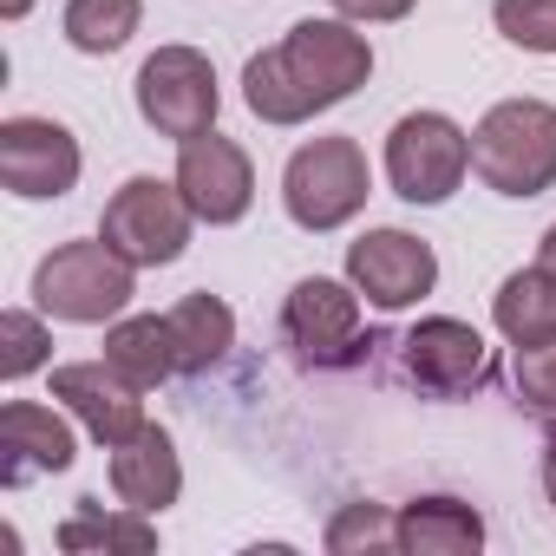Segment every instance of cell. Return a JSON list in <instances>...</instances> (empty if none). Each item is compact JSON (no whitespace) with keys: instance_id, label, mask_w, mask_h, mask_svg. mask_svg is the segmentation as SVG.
<instances>
[{"instance_id":"23","label":"cell","mask_w":556,"mask_h":556,"mask_svg":"<svg viewBox=\"0 0 556 556\" xmlns=\"http://www.w3.org/2000/svg\"><path fill=\"white\" fill-rule=\"evenodd\" d=\"M321 543H328L334 556H361V549H400V510H387V504H341Z\"/></svg>"},{"instance_id":"12","label":"cell","mask_w":556,"mask_h":556,"mask_svg":"<svg viewBox=\"0 0 556 556\" xmlns=\"http://www.w3.org/2000/svg\"><path fill=\"white\" fill-rule=\"evenodd\" d=\"M79 138L53 118H8L0 125V184L27 203L66 197L79 184Z\"/></svg>"},{"instance_id":"20","label":"cell","mask_w":556,"mask_h":556,"mask_svg":"<svg viewBox=\"0 0 556 556\" xmlns=\"http://www.w3.org/2000/svg\"><path fill=\"white\" fill-rule=\"evenodd\" d=\"M242 99H249V112H255L262 125H308V118H315V105L302 99L295 73L282 66V47H275V53H255V60L242 66Z\"/></svg>"},{"instance_id":"5","label":"cell","mask_w":556,"mask_h":556,"mask_svg":"<svg viewBox=\"0 0 556 556\" xmlns=\"http://www.w3.org/2000/svg\"><path fill=\"white\" fill-rule=\"evenodd\" d=\"M138 112L157 138H177V144L216 131V112H223L216 66L197 47H157L138 66Z\"/></svg>"},{"instance_id":"4","label":"cell","mask_w":556,"mask_h":556,"mask_svg":"<svg viewBox=\"0 0 556 556\" xmlns=\"http://www.w3.org/2000/svg\"><path fill=\"white\" fill-rule=\"evenodd\" d=\"M190 223H197V210L184 203L177 177H170V184H164V177H125V184L112 190L105 216H99V236H105L131 268H164V262H177V255L190 249Z\"/></svg>"},{"instance_id":"3","label":"cell","mask_w":556,"mask_h":556,"mask_svg":"<svg viewBox=\"0 0 556 556\" xmlns=\"http://www.w3.org/2000/svg\"><path fill=\"white\" fill-rule=\"evenodd\" d=\"M367 190H374V177H367V151L354 138H308L282 170V203L315 236L354 223L367 210Z\"/></svg>"},{"instance_id":"17","label":"cell","mask_w":556,"mask_h":556,"mask_svg":"<svg viewBox=\"0 0 556 556\" xmlns=\"http://www.w3.org/2000/svg\"><path fill=\"white\" fill-rule=\"evenodd\" d=\"M491 321L510 348H536L556 334V275L536 262V268H517L504 275V289L491 295Z\"/></svg>"},{"instance_id":"29","label":"cell","mask_w":556,"mask_h":556,"mask_svg":"<svg viewBox=\"0 0 556 556\" xmlns=\"http://www.w3.org/2000/svg\"><path fill=\"white\" fill-rule=\"evenodd\" d=\"M536 262H543V268H549V275H556V223H549V229H543V255H536Z\"/></svg>"},{"instance_id":"16","label":"cell","mask_w":556,"mask_h":556,"mask_svg":"<svg viewBox=\"0 0 556 556\" xmlns=\"http://www.w3.org/2000/svg\"><path fill=\"white\" fill-rule=\"evenodd\" d=\"M484 543V517L458 497H413L400 504V549L406 556H471Z\"/></svg>"},{"instance_id":"8","label":"cell","mask_w":556,"mask_h":556,"mask_svg":"<svg viewBox=\"0 0 556 556\" xmlns=\"http://www.w3.org/2000/svg\"><path fill=\"white\" fill-rule=\"evenodd\" d=\"M282 334L321 374L328 367H354L367 354V341H361V289L354 282H328V275H308V282L289 289Z\"/></svg>"},{"instance_id":"6","label":"cell","mask_w":556,"mask_h":556,"mask_svg":"<svg viewBox=\"0 0 556 556\" xmlns=\"http://www.w3.org/2000/svg\"><path fill=\"white\" fill-rule=\"evenodd\" d=\"M471 170V131H458L445 112H406L387 131V184L406 203H445Z\"/></svg>"},{"instance_id":"24","label":"cell","mask_w":556,"mask_h":556,"mask_svg":"<svg viewBox=\"0 0 556 556\" xmlns=\"http://www.w3.org/2000/svg\"><path fill=\"white\" fill-rule=\"evenodd\" d=\"M47 348H53V334H47L40 315H27V308H8V315H0V380L40 374V367H47Z\"/></svg>"},{"instance_id":"9","label":"cell","mask_w":556,"mask_h":556,"mask_svg":"<svg viewBox=\"0 0 556 556\" xmlns=\"http://www.w3.org/2000/svg\"><path fill=\"white\" fill-rule=\"evenodd\" d=\"M348 282L380 308V315H400L413 302L432 295L439 282V255L426 236L413 229H367L354 249H348Z\"/></svg>"},{"instance_id":"28","label":"cell","mask_w":556,"mask_h":556,"mask_svg":"<svg viewBox=\"0 0 556 556\" xmlns=\"http://www.w3.org/2000/svg\"><path fill=\"white\" fill-rule=\"evenodd\" d=\"M543 497L556 504V426L543 432Z\"/></svg>"},{"instance_id":"21","label":"cell","mask_w":556,"mask_h":556,"mask_svg":"<svg viewBox=\"0 0 556 556\" xmlns=\"http://www.w3.org/2000/svg\"><path fill=\"white\" fill-rule=\"evenodd\" d=\"M60 549H131V556H144V549H157V530H151L144 510L105 517V504L79 497V510L60 523Z\"/></svg>"},{"instance_id":"25","label":"cell","mask_w":556,"mask_h":556,"mask_svg":"<svg viewBox=\"0 0 556 556\" xmlns=\"http://www.w3.org/2000/svg\"><path fill=\"white\" fill-rule=\"evenodd\" d=\"M491 21L523 53H556V0H491Z\"/></svg>"},{"instance_id":"1","label":"cell","mask_w":556,"mask_h":556,"mask_svg":"<svg viewBox=\"0 0 556 556\" xmlns=\"http://www.w3.org/2000/svg\"><path fill=\"white\" fill-rule=\"evenodd\" d=\"M471 170L497 197H543L556 184V105L504 99L471 131Z\"/></svg>"},{"instance_id":"15","label":"cell","mask_w":556,"mask_h":556,"mask_svg":"<svg viewBox=\"0 0 556 556\" xmlns=\"http://www.w3.org/2000/svg\"><path fill=\"white\" fill-rule=\"evenodd\" d=\"M112 491H118L125 510H144V517H157L164 504H177L184 465H177V445H170L164 426H144L138 439L112 445Z\"/></svg>"},{"instance_id":"30","label":"cell","mask_w":556,"mask_h":556,"mask_svg":"<svg viewBox=\"0 0 556 556\" xmlns=\"http://www.w3.org/2000/svg\"><path fill=\"white\" fill-rule=\"evenodd\" d=\"M27 8H34V0H0V14H8V21H21Z\"/></svg>"},{"instance_id":"7","label":"cell","mask_w":556,"mask_h":556,"mask_svg":"<svg viewBox=\"0 0 556 556\" xmlns=\"http://www.w3.org/2000/svg\"><path fill=\"white\" fill-rule=\"evenodd\" d=\"M282 66L295 73L302 99L315 112H328L374 79V47H367V34H354V21H302L282 40Z\"/></svg>"},{"instance_id":"14","label":"cell","mask_w":556,"mask_h":556,"mask_svg":"<svg viewBox=\"0 0 556 556\" xmlns=\"http://www.w3.org/2000/svg\"><path fill=\"white\" fill-rule=\"evenodd\" d=\"M79 458V439L73 426L53 413V406H34V400H14L0 413V484L21 491L47 471H66Z\"/></svg>"},{"instance_id":"26","label":"cell","mask_w":556,"mask_h":556,"mask_svg":"<svg viewBox=\"0 0 556 556\" xmlns=\"http://www.w3.org/2000/svg\"><path fill=\"white\" fill-rule=\"evenodd\" d=\"M510 380H517V400L543 419H556V334L536 341V348H517L510 361Z\"/></svg>"},{"instance_id":"22","label":"cell","mask_w":556,"mask_h":556,"mask_svg":"<svg viewBox=\"0 0 556 556\" xmlns=\"http://www.w3.org/2000/svg\"><path fill=\"white\" fill-rule=\"evenodd\" d=\"M144 21V0H66V40L79 53H118Z\"/></svg>"},{"instance_id":"18","label":"cell","mask_w":556,"mask_h":556,"mask_svg":"<svg viewBox=\"0 0 556 556\" xmlns=\"http://www.w3.org/2000/svg\"><path fill=\"white\" fill-rule=\"evenodd\" d=\"M105 361L131 380V387H164L177 374V341H170V321L164 315H118L105 328Z\"/></svg>"},{"instance_id":"11","label":"cell","mask_w":556,"mask_h":556,"mask_svg":"<svg viewBox=\"0 0 556 556\" xmlns=\"http://www.w3.org/2000/svg\"><path fill=\"white\" fill-rule=\"evenodd\" d=\"M400 361H406V380L432 400H458V393H478L491 380V348L471 321H452V315H432L419 321L406 341H400Z\"/></svg>"},{"instance_id":"2","label":"cell","mask_w":556,"mask_h":556,"mask_svg":"<svg viewBox=\"0 0 556 556\" xmlns=\"http://www.w3.org/2000/svg\"><path fill=\"white\" fill-rule=\"evenodd\" d=\"M138 295V268L99 236V242H60L40 268H34V302L53 315V321H73V328H99V321H118Z\"/></svg>"},{"instance_id":"19","label":"cell","mask_w":556,"mask_h":556,"mask_svg":"<svg viewBox=\"0 0 556 556\" xmlns=\"http://www.w3.org/2000/svg\"><path fill=\"white\" fill-rule=\"evenodd\" d=\"M164 321H170V341H177V374H210L236 348V315L216 295H184Z\"/></svg>"},{"instance_id":"27","label":"cell","mask_w":556,"mask_h":556,"mask_svg":"<svg viewBox=\"0 0 556 556\" xmlns=\"http://www.w3.org/2000/svg\"><path fill=\"white\" fill-rule=\"evenodd\" d=\"M419 0H334V14L354 27H380V21H406Z\"/></svg>"},{"instance_id":"13","label":"cell","mask_w":556,"mask_h":556,"mask_svg":"<svg viewBox=\"0 0 556 556\" xmlns=\"http://www.w3.org/2000/svg\"><path fill=\"white\" fill-rule=\"evenodd\" d=\"M144 387H131L112 361H73V367H53V400L112 452L125 439H138L151 419H144Z\"/></svg>"},{"instance_id":"10","label":"cell","mask_w":556,"mask_h":556,"mask_svg":"<svg viewBox=\"0 0 556 556\" xmlns=\"http://www.w3.org/2000/svg\"><path fill=\"white\" fill-rule=\"evenodd\" d=\"M177 190L184 203L197 210V223H242L249 203H255V164L236 138L223 131H203V138H184L177 144Z\"/></svg>"}]
</instances>
